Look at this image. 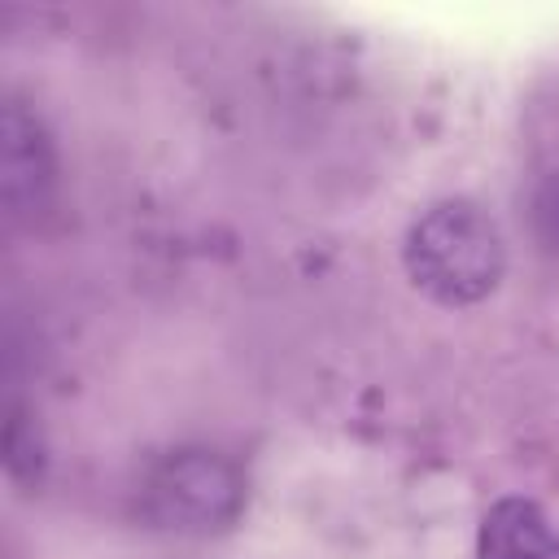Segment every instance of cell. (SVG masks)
<instances>
[{
  "label": "cell",
  "mask_w": 559,
  "mask_h": 559,
  "mask_svg": "<svg viewBox=\"0 0 559 559\" xmlns=\"http://www.w3.org/2000/svg\"><path fill=\"white\" fill-rule=\"evenodd\" d=\"M411 284L437 306H476L507 275V245L493 214L467 197L428 205L402 240Z\"/></svg>",
  "instance_id": "obj_1"
},
{
  "label": "cell",
  "mask_w": 559,
  "mask_h": 559,
  "mask_svg": "<svg viewBox=\"0 0 559 559\" xmlns=\"http://www.w3.org/2000/svg\"><path fill=\"white\" fill-rule=\"evenodd\" d=\"M245 476L240 467L205 445H183L162 454L140 480V515L157 533L210 537L240 520Z\"/></svg>",
  "instance_id": "obj_2"
},
{
  "label": "cell",
  "mask_w": 559,
  "mask_h": 559,
  "mask_svg": "<svg viewBox=\"0 0 559 559\" xmlns=\"http://www.w3.org/2000/svg\"><path fill=\"white\" fill-rule=\"evenodd\" d=\"M555 546L550 515L520 493L498 498L476 528V559H555Z\"/></svg>",
  "instance_id": "obj_3"
},
{
  "label": "cell",
  "mask_w": 559,
  "mask_h": 559,
  "mask_svg": "<svg viewBox=\"0 0 559 559\" xmlns=\"http://www.w3.org/2000/svg\"><path fill=\"white\" fill-rule=\"evenodd\" d=\"M52 188V148L39 131V122L22 109H4V201L13 214H31L44 205Z\"/></svg>",
  "instance_id": "obj_4"
},
{
  "label": "cell",
  "mask_w": 559,
  "mask_h": 559,
  "mask_svg": "<svg viewBox=\"0 0 559 559\" xmlns=\"http://www.w3.org/2000/svg\"><path fill=\"white\" fill-rule=\"evenodd\" d=\"M555 559H559V546H555Z\"/></svg>",
  "instance_id": "obj_5"
}]
</instances>
